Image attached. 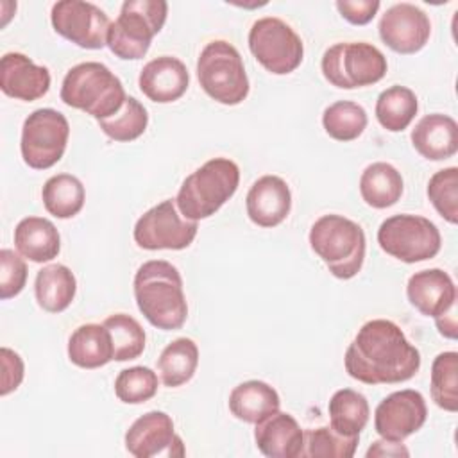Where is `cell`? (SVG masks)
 Listing matches in <instances>:
<instances>
[{"instance_id":"1","label":"cell","mask_w":458,"mask_h":458,"mask_svg":"<svg viewBox=\"0 0 458 458\" xmlns=\"http://www.w3.org/2000/svg\"><path fill=\"white\" fill-rule=\"evenodd\" d=\"M345 372L365 385H395L420 369V352L403 329L386 318L365 322L344 354Z\"/></svg>"},{"instance_id":"2","label":"cell","mask_w":458,"mask_h":458,"mask_svg":"<svg viewBox=\"0 0 458 458\" xmlns=\"http://www.w3.org/2000/svg\"><path fill=\"white\" fill-rule=\"evenodd\" d=\"M134 299L141 315L157 329H181L188 317L182 277L172 263L150 259L138 267L132 281Z\"/></svg>"},{"instance_id":"3","label":"cell","mask_w":458,"mask_h":458,"mask_svg":"<svg viewBox=\"0 0 458 458\" xmlns=\"http://www.w3.org/2000/svg\"><path fill=\"white\" fill-rule=\"evenodd\" d=\"M310 247L336 279L354 277L365 261L367 240L360 224L329 213L315 220L310 229Z\"/></svg>"},{"instance_id":"4","label":"cell","mask_w":458,"mask_h":458,"mask_svg":"<svg viewBox=\"0 0 458 458\" xmlns=\"http://www.w3.org/2000/svg\"><path fill=\"white\" fill-rule=\"evenodd\" d=\"M59 95L66 106L91 114L97 122L116 114L127 98L122 81L97 61L72 66L63 79Z\"/></svg>"},{"instance_id":"5","label":"cell","mask_w":458,"mask_h":458,"mask_svg":"<svg viewBox=\"0 0 458 458\" xmlns=\"http://www.w3.org/2000/svg\"><path fill=\"white\" fill-rule=\"evenodd\" d=\"M240 168L229 157H213L191 172L181 184L175 204L193 222L215 215L238 190Z\"/></svg>"},{"instance_id":"6","label":"cell","mask_w":458,"mask_h":458,"mask_svg":"<svg viewBox=\"0 0 458 458\" xmlns=\"http://www.w3.org/2000/svg\"><path fill=\"white\" fill-rule=\"evenodd\" d=\"M168 14L165 0H125L120 14L111 21L107 47L120 59H141L163 29Z\"/></svg>"},{"instance_id":"7","label":"cell","mask_w":458,"mask_h":458,"mask_svg":"<svg viewBox=\"0 0 458 458\" xmlns=\"http://www.w3.org/2000/svg\"><path fill=\"white\" fill-rule=\"evenodd\" d=\"M197 79L204 93L224 106L243 102L250 88L240 52L225 39H213L200 50Z\"/></svg>"},{"instance_id":"8","label":"cell","mask_w":458,"mask_h":458,"mask_svg":"<svg viewBox=\"0 0 458 458\" xmlns=\"http://www.w3.org/2000/svg\"><path fill=\"white\" fill-rule=\"evenodd\" d=\"M324 79L340 89L365 88L386 75V57L367 41H340L326 48L320 61Z\"/></svg>"},{"instance_id":"9","label":"cell","mask_w":458,"mask_h":458,"mask_svg":"<svg viewBox=\"0 0 458 458\" xmlns=\"http://www.w3.org/2000/svg\"><path fill=\"white\" fill-rule=\"evenodd\" d=\"M377 243L388 256L403 263H419L440 252L442 236L429 218L399 213L381 222Z\"/></svg>"},{"instance_id":"10","label":"cell","mask_w":458,"mask_h":458,"mask_svg":"<svg viewBox=\"0 0 458 458\" xmlns=\"http://www.w3.org/2000/svg\"><path fill=\"white\" fill-rule=\"evenodd\" d=\"M247 41L256 61L274 75H288L302 63V39L281 18L265 16L256 20Z\"/></svg>"},{"instance_id":"11","label":"cell","mask_w":458,"mask_h":458,"mask_svg":"<svg viewBox=\"0 0 458 458\" xmlns=\"http://www.w3.org/2000/svg\"><path fill=\"white\" fill-rule=\"evenodd\" d=\"M70 136L66 116L52 107L32 111L21 127L20 150L27 166L47 170L61 161Z\"/></svg>"},{"instance_id":"12","label":"cell","mask_w":458,"mask_h":458,"mask_svg":"<svg viewBox=\"0 0 458 458\" xmlns=\"http://www.w3.org/2000/svg\"><path fill=\"white\" fill-rule=\"evenodd\" d=\"M197 231V222L179 213L175 199H166L136 220L132 236L136 245L145 250H182L191 245Z\"/></svg>"},{"instance_id":"13","label":"cell","mask_w":458,"mask_h":458,"mask_svg":"<svg viewBox=\"0 0 458 458\" xmlns=\"http://www.w3.org/2000/svg\"><path fill=\"white\" fill-rule=\"evenodd\" d=\"M50 21L54 30L64 39L86 50L107 47L111 21L95 4L84 0H61L52 5Z\"/></svg>"},{"instance_id":"14","label":"cell","mask_w":458,"mask_h":458,"mask_svg":"<svg viewBox=\"0 0 458 458\" xmlns=\"http://www.w3.org/2000/svg\"><path fill=\"white\" fill-rule=\"evenodd\" d=\"M428 419L424 395L417 390L404 388L386 395L374 411L376 433L392 442H403L417 433Z\"/></svg>"},{"instance_id":"15","label":"cell","mask_w":458,"mask_h":458,"mask_svg":"<svg viewBox=\"0 0 458 458\" xmlns=\"http://www.w3.org/2000/svg\"><path fill=\"white\" fill-rule=\"evenodd\" d=\"M125 449L136 458L184 456L182 438L174 429V420L165 411H147L138 417L123 437Z\"/></svg>"},{"instance_id":"16","label":"cell","mask_w":458,"mask_h":458,"mask_svg":"<svg viewBox=\"0 0 458 458\" xmlns=\"http://www.w3.org/2000/svg\"><path fill=\"white\" fill-rule=\"evenodd\" d=\"M383 43L397 54H415L422 50L431 36L429 16L410 2L390 5L377 25Z\"/></svg>"},{"instance_id":"17","label":"cell","mask_w":458,"mask_h":458,"mask_svg":"<svg viewBox=\"0 0 458 458\" xmlns=\"http://www.w3.org/2000/svg\"><path fill=\"white\" fill-rule=\"evenodd\" d=\"M406 297L419 313L433 318L456 308V286L442 268L411 274L406 283Z\"/></svg>"},{"instance_id":"18","label":"cell","mask_w":458,"mask_h":458,"mask_svg":"<svg viewBox=\"0 0 458 458\" xmlns=\"http://www.w3.org/2000/svg\"><path fill=\"white\" fill-rule=\"evenodd\" d=\"M0 89L16 100H38L50 89V72L25 54L7 52L0 61Z\"/></svg>"},{"instance_id":"19","label":"cell","mask_w":458,"mask_h":458,"mask_svg":"<svg viewBox=\"0 0 458 458\" xmlns=\"http://www.w3.org/2000/svg\"><path fill=\"white\" fill-rule=\"evenodd\" d=\"M245 209L252 224L259 227H276L292 209V191L284 179L267 174L252 182L245 197Z\"/></svg>"},{"instance_id":"20","label":"cell","mask_w":458,"mask_h":458,"mask_svg":"<svg viewBox=\"0 0 458 458\" xmlns=\"http://www.w3.org/2000/svg\"><path fill=\"white\" fill-rule=\"evenodd\" d=\"M138 86L148 100L170 104L186 93L190 73L181 59L174 55H159L141 68Z\"/></svg>"},{"instance_id":"21","label":"cell","mask_w":458,"mask_h":458,"mask_svg":"<svg viewBox=\"0 0 458 458\" xmlns=\"http://www.w3.org/2000/svg\"><path fill=\"white\" fill-rule=\"evenodd\" d=\"M254 440L261 454L268 458L302 456L304 431L286 411H276L256 424Z\"/></svg>"},{"instance_id":"22","label":"cell","mask_w":458,"mask_h":458,"mask_svg":"<svg viewBox=\"0 0 458 458\" xmlns=\"http://www.w3.org/2000/svg\"><path fill=\"white\" fill-rule=\"evenodd\" d=\"M413 148L429 161H444L458 152V123L453 116L431 113L411 129Z\"/></svg>"},{"instance_id":"23","label":"cell","mask_w":458,"mask_h":458,"mask_svg":"<svg viewBox=\"0 0 458 458\" xmlns=\"http://www.w3.org/2000/svg\"><path fill=\"white\" fill-rule=\"evenodd\" d=\"M14 247L29 261L47 263L57 258L61 236L48 218L25 216L14 227Z\"/></svg>"},{"instance_id":"24","label":"cell","mask_w":458,"mask_h":458,"mask_svg":"<svg viewBox=\"0 0 458 458\" xmlns=\"http://www.w3.org/2000/svg\"><path fill=\"white\" fill-rule=\"evenodd\" d=\"M281 399L274 386L259 379L236 385L229 394V411L247 424H258L279 411Z\"/></svg>"},{"instance_id":"25","label":"cell","mask_w":458,"mask_h":458,"mask_svg":"<svg viewBox=\"0 0 458 458\" xmlns=\"http://www.w3.org/2000/svg\"><path fill=\"white\" fill-rule=\"evenodd\" d=\"M68 358L81 369H98L114 358L111 333L104 324H82L68 338Z\"/></svg>"},{"instance_id":"26","label":"cell","mask_w":458,"mask_h":458,"mask_svg":"<svg viewBox=\"0 0 458 458\" xmlns=\"http://www.w3.org/2000/svg\"><path fill=\"white\" fill-rule=\"evenodd\" d=\"M75 292L77 279L66 265L52 263L36 274L34 295L38 306L48 313L64 311L73 302Z\"/></svg>"},{"instance_id":"27","label":"cell","mask_w":458,"mask_h":458,"mask_svg":"<svg viewBox=\"0 0 458 458\" xmlns=\"http://www.w3.org/2000/svg\"><path fill=\"white\" fill-rule=\"evenodd\" d=\"M404 190L401 172L385 161L369 165L360 177V195L367 206L374 209H386L394 206Z\"/></svg>"},{"instance_id":"28","label":"cell","mask_w":458,"mask_h":458,"mask_svg":"<svg viewBox=\"0 0 458 458\" xmlns=\"http://www.w3.org/2000/svg\"><path fill=\"white\" fill-rule=\"evenodd\" d=\"M329 426L345 437H360L370 415L369 401L352 388L336 390L327 404Z\"/></svg>"},{"instance_id":"29","label":"cell","mask_w":458,"mask_h":458,"mask_svg":"<svg viewBox=\"0 0 458 458\" xmlns=\"http://www.w3.org/2000/svg\"><path fill=\"white\" fill-rule=\"evenodd\" d=\"M199 365V347L191 338L172 340L157 358V372L165 386L175 388L188 383Z\"/></svg>"},{"instance_id":"30","label":"cell","mask_w":458,"mask_h":458,"mask_svg":"<svg viewBox=\"0 0 458 458\" xmlns=\"http://www.w3.org/2000/svg\"><path fill=\"white\" fill-rule=\"evenodd\" d=\"M419 111L417 95L401 84L383 89L376 100V118L379 125L390 132L404 131Z\"/></svg>"},{"instance_id":"31","label":"cell","mask_w":458,"mask_h":458,"mask_svg":"<svg viewBox=\"0 0 458 458\" xmlns=\"http://www.w3.org/2000/svg\"><path fill=\"white\" fill-rule=\"evenodd\" d=\"M45 209L55 218L75 216L86 200L82 182L72 174H57L47 179L41 190Z\"/></svg>"},{"instance_id":"32","label":"cell","mask_w":458,"mask_h":458,"mask_svg":"<svg viewBox=\"0 0 458 458\" xmlns=\"http://www.w3.org/2000/svg\"><path fill=\"white\" fill-rule=\"evenodd\" d=\"M367 111L352 100H338L322 113L324 131L336 141H352L367 127Z\"/></svg>"},{"instance_id":"33","label":"cell","mask_w":458,"mask_h":458,"mask_svg":"<svg viewBox=\"0 0 458 458\" xmlns=\"http://www.w3.org/2000/svg\"><path fill=\"white\" fill-rule=\"evenodd\" d=\"M431 399L445 411H458V352L445 351L435 356L429 381Z\"/></svg>"},{"instance_id":"34","label":"cell","mask_w":458,"mask_h":458,"mask_svg":"<svg viewBox=\"0 0 458 458\" xmlns=\"http://www.w3.org/2000/svg\"><path fill=\"white\" fill-rule=\"evenodd\" d=\"M102 324L111 333L114 361H129L143 354L147 336L141 324L134 317L127 313H114L107 317Z\"/></svg>"},{"instance_id":"35","label":"cell","mask_w":458,"mask_h":458,"mask_svg":"<svg viewBox=\"0 0 458 458\" xmlns=\"http://www.w3.org/2000/svg\"><path fill=\"white\" fill-rule=\"evenodd\" d=\"M360 437H345L336 433L331 426H320L304 431L302 456L310 458H352Z\"/></svg>"},{"instance_id":"36","label":"cell","mask_w":458,"mask_h":458,"mask_svg":"<svg viewBox=\"0 0 458 458\" xmlns=\"http://www.w3.org/2000/svg\"><path fill=\"white\" fill-rule=\"evenodd\" d=\"M148 123L147 109L134 97H127L122 109L104 120H98L102 132L114 141H132L140 138Z\"/></svg>"},{"instance_id":"37","label":"cell","mask_w":458,"mask_h":458,"mask_svg":"<svg viewBox=\"0 0 458 458\" xmlns=\"http://www.w3.org/2000/svg\"><path fill=\"white\" fill-rule=\"evenodd\" d=\"M159 379L150 367L136 365L118 372L114 379V394L125 404H141L157 394Z\"/></svg>"},{"instance_id":"38","label":"cell","mask_w":458,"mask_h":458,"mask_svg":"<svg viewBox=\"0 0 458 458\" xmlns=\"http://www.w3.org/2000/svg\"><path fill=\"white\" fill-rule=\"evenodd\" d=\"M428 199L437 213L449 224L458 222V168L447 166L435 172L428 182Z\"/></svg>"},{"instance_id":"39","label":"cell","mask_w":458,"mask_h":458,"mask_svg":"<svg viewBox=\"0 0 458 458\" xmlns=\"http://www.w3.org/2000/svg\"><path fill=\"white\" fill-rule=\"evenodd\" d=\"M27 283V265L20 252L11 249L0 250V299L16 297Z\"/></svg>"},{"instance_id":"40","label":"cell","mask_w":458,"mask_h":458,"mask_svg":"<svg viewBox=\"0 0 458 458\" xmlns=\"http://www.w3.org/2000/svg\"><path fill=\"white\" fill-rule=\"evenodd\" d=\"M0 363H2L0 395H9L21 385L23 376H25V365H23L21 356L9 347L0 349Z\"/></svg>"},{"instance_id":"41","label":"cell","mask_w":458,"mask_h":458,"mask_svg":"<svg viewBox=\"0 0 458 458\" xmlns=\"http://www.w3.org/2000/svg\"><path fill=\"white\" fill-rule=\"evenodd\" d=\"M336 9L352 25H367L377 14L379 0H336Z\"/></svg>"},{"instance_id":"42","label":"cell","mask_w":458,"mask_h":458,"mask_svg":"<svg viewBox=\"0 0 458 458\" xmlns=\"http://www.w3.org/2000/svg\"><path fill=\"white\" fill-rule=\"evenodd\" d=\"M367 458H374V456H394V458H401V456H410V451L404 447L403 442H392V440H376L372 442V445L367 449L365 453Z\"/></svg>"},{"instance_id":"43","label":"cell","mask_w":458,"mask_h":458,"mask_svg":"<svg viewBox=\"0 0 458 458\" xmlns=\"http://www.w3.org/2000/svg\"><path fill=\"white\" fill-rule=\"evenodd\" d=\"M435 324L438 327V333L445 338L454 340L458 335V326H456V308L447 311L445 315H440L435 318Z\"/></svg>"}]
</instances>
